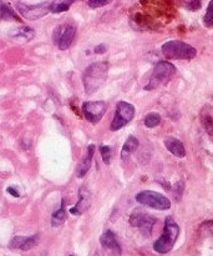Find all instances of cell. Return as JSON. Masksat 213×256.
<instances>
[{
  "instance_id": "ffe728a7",
  "label": "cell",
  "mask_w": 213,
  "mask_h": 256,
  "mask_svg": "<svg viewBox=\"0 0 213 256\" xmlns=\"http://www.w3.org/2000/svg\"><path fill=\"white\" fill-rule=\"evenodd\" d=\"M160 122H161V115H160L159 112H150V114H147L144 119L145 126L149 128V129H154V128H156Z\"/></svg>"
},
{
  "instance_id": "603a6c76",
  "label": "cell",
  "mask_w": 213,
  "mask_h": 256,
  "mask_svg": "<svg viewBox=\"0 0 213 256\" xmlns=\"http://www.w3.org/2000/svg\"><path fill=\"white\" fill-rule=\"evenodd\" d=\"M202 125L210 136L213 138V118L211 115H204L202 116Z\"/></svg>"
},
{
  "instance_id": "83f0119b",
  "label": "cell",
  "mask_w": 213,
  "mask_h": 256,
  "mask_svg": "<svg viewBox=\"0 0 213 256\" xmlns=\"http://www.w3.org/2000/svg\"><path fill=\"white\" fill-rule=\"evenodd\" d=\"M6 192H9L10 195H12V196H14V198H19V196H20L19 192H17V190H15L14 186H9V188H7V189H6Z\"/></svg>"
},
{
  "instance_id": "8fae6325",
  "label": "cell",
  "mask_w": 213,
  "mask_h": 256,
  "mask_svg": "<svg viewBox=\"0 0 213 256\" xmlns=\"http://www.w3.org/2000/svg\"><path fill=\"white\" fill-rule=\"evenodd\" d=\"M100 242H101L102 248H104L106 252H109L112 256H120L121 255V248L120 244L117 242L116 236H115L114 232L111 230H107L100 238Z\"/></svg>"
},
{
  "instance_id": "3957f363",
  "label": "cell",
  "mask_w": 213,
  "mask_h": 256,
  "mask_svg": "<svg viewBox=\"0 0 213 256\" xmlns=\"http://www.w3.org/2000/svg\"><path fill=\"white\" fill-rule=\"evenodd\" d=\"M162 54L167 59L189 60L197 55V50L192 45L181 40H171L162 45Z\"/></svg>"
},
{
  "instance_id": "44dd1931",
  "label": "cell",
  "mask_w": 213,
  "mask_h": 256,
  "mask_svg": "<svg viewBox=\"0 0 213 256\" xmlns=\"http://www.w3.org/2000/svg\"><path fill=\"white\" fill-rule=\"evenodd\" d=\"M1 19L2 20H19L17 15L15 14L14 10L11 6L5 2H1Z\"/></svg>"
},
{
  "instance_id": "7a4b0ae2",
  "label": "cell",
  "mask_w": 213,
  "mask_h": 256,
  "mask_svg": "<svg viewBox=\"0 0 213 256\" xmlns=\"http://www.w3.org/2000/svg\"><path fill=\"white\" fill-rule=\"evenodd\" d=\"M180 234V228L179 225L175 222L174 218L169 216L165 220V226L162 235L156 240L154 244L155 252H160V254H166L170 250L174 248L175 242H176L177 238Z\"/></svg>"
},
{
  "instance_id": "ac0fdd59",
  "label": "cell",
  "mask_w": 213,
  "mask_h": 256,
  "mask_svg": "<svg viewBox=\"0 0 213 256\" xmlns=\"http://www.w3.org/2000/svg\"><path fill=\"white\" fill-rule=\"evenodd\" d=\"M74 0H52L50 2V12L54 14H59V12H66L70 9Z\"/></svg>"
},
{
  "instance_id": "cb8c5ba5",
  "label": "cell",
  "mask_w": 213,
  "mask_h": 256,
  "mask_svg": "<svg viewBox=\"0 0 213 256\" xmlns=\"http://www.w3.org/2000/svg\"><path fill=\"white\" fill-rule=\"evenodd\" d=\"M200 232H201L204 236L213 238V220H209V222H205L204 224L200 228Z\"/></svg>"
},
{
  "instance_id": "277c9868",
  "label": "cell",
  "mask_w": 213,
  "mask_h": 256,
  "mask_svg": "<svg viewBox=\"0 0 213 256\" xmlns=\"http://www.w3.org/2000/svg\"><path fill=\"white\" fill-rule=\"evenodd\" d=\"M175 72H176V68L174 64L169 62H159L155 66L149 85H146L145 89H156L160 85L167 84L175 75Z\"/></svg>"
},
{
  "instance_id": "d4e9b609",
  "label": "cell",
  "mask_w": 213,
  "mask_h": 256,
  "mask_svg": "<svg viewBox=\"0 0 213 256\" xmlns=\"http://www.w3.org/2000/svg\"><path fill=\"white\" fill-rule=\"evenodd\" d=\"M100 152H101L102 160L106 165H109L111 162V156H112V150L110 146H106V145H101L100 146Z\"/></svg>"
},
{
  "instance_id": "ba28073f",
  "label": "cell",
  "mask_w": 213,
  "mask_h": 256,
  "mask_svg": "<svg viewBox=\"0 0 213 256\" xmlns=\"http://www.w3.org/2000/svg\"><path fill=\"white\" fill-rule=\"evenodd\" d=\"M156 218L152 215L147 214V212H142V210H135L131 215H130V224L132 226L137 228L142 235L145 236H150L152 232V228L156 224Z\"/></svg>"
},
{
  "instance_id": "484cf974",
  "label": "cell",
  "mask_w": 213,
  "mask_h": 256,
  "mask_svg": "<svg viewBox=\"0 0 213 256\" xmlns=\"http://www.w3.org/2000/svg\"><path fill=\"white\" fill-rule=\"evenodd\" d=\"M205 24L209 28H213V0H211L207 8V12L205 14Z\"/></svg>"
},
{
  "instance_id": "4316f807",
  "label": "cell",
  "mask_w": 213,
  "mask_h": 256,
  "mask_svg": "<svg viewBox=\"0 0 213 256\" xmlns=\"http://www.w3.org/2000/svg\"><path fill=\"white\" fill-rule=\"evenodd\" d=\"M112 0H89L87 2V4H89L90 8H92V9H97V8H101V6H105V5L110 4Z\"/></svg>"
},
{
  "instance_id": "8992f818",
  "label": "cell",
  "mask_w": 213,
  "mask_h": 256,
  "mask_svg": "<svg viewBox=\"0 0 213 256\" xmlns=\"http://www.w3.org/2000/svg\"><path fill=\"white\" fill-rule=\"evenodd\" d=\"M76 35V28L72 24H61L55 28L52 32V40L54 44L60 50H66L71 46L72 42Z\"/></svg>"
},
{
  "instance_id": "6da1fadb",
  "label": "cell",
  "mask_w": 213,
  "mask_h": 256,
  "mask_svg": "<svg viewBox=\"0 0 213 256\" xmlns=\"http://www.w3.org/2000/svg\"><path fill=\"white\" fill-rule=\"evenodd\" d=\"M107 72H109V65H107V62H100L90 65L85 70L84 78H82L85 92L87 95H90L94 94L96 90H99L104 85V82H106Z\"/></svg>"
},
{
  "instance_id": "9a60e30c",
  "label": "cell",
  "mask_w": 213,
  "mask_h": 256,
  "mask_svg": "<svg viewBox=\"0 0 213 256\" xmlns=\"http://www.w3.org/2000/svg\"><path fill=\"white\" fill-rule=\"evenodd\" d=\"M94 152H95V145H89L87 146V152L85 155L84 159L81 160L79 165H77V178H84L85 175L87 174L89 172L90 166H91V162H92V156H94Z\"/></svg>"
},
{
  "instance_id": "5bb4252c",
  "label": "cell",
  "mask_w": 213,
  "mask_h": 256,
  "mask_svg": "<svg viewBox=\"0 0 213 256\" xmlns=\"http://www.w3.org/2000/svg\"><path fill=\"white\" fill-rule=\"evenodd\" d=\"M164 144L165 146H166V149L169 150L172 155H175V156L180 158V159L186 156V149H185L184 144H182L179 139H176V138L174 136L166 138Z\"/></svg>"
},
{
  "instance_id": "52a82bcc",
  "label": "cell",
  "mask_w": 213,
  "mask_h": 256,
  "mask_svg": "<svg viewBox=\"0 0 213 256\" xmlns=\"http://www.w3.org/2000/svg\"><path fill=\"white\" fill-rule=\"evenodd\" d=\"M135 116V108L134 105L127 102H120L116 106L114 120L111 122V130L116 132L124 128L125 125L129 124Z\"/></svg>"
},
{
  "instance_id": "f1b7e54d",
  "label": "cell",
  "mask_w": 213,
  "mask_h": 256,
  "mask_svg": "<svg viewBox=\"0 0 213 256\" xmlns=\"http://www.w3.org/2000/svg\"><path fill=\"white\" fill-rule=\"evenodd\" d=\"M106 52L105 45H99V46L95 48V52H97V54H101V52Z\"/></svg>"
},
{
  "instance_id": "e0dca14e",
  "label": "cell",
  "mask_w": 213,
  "mask_h": 256,
  "mask_svg": "<svg viewBox=\"0 0 213 256\" xmlns=\"http://www.w3.org/2000/svg\"><path fill=\"white\" fill-rule=\"evenodd\" d=\"M34 34L35 32L31 28L20 26L12 30V32H10V36L15 38V39H22L24 42H29V40H31L32 38H34Z\"/></svg>"
},
{
  "instance_id": "f546056e",
  "label": "cell",
  "mask_w": 213,
  "mask_h": 256,
  "mask_svg": "<svg viewBox=\"0 0 213 256\" xmlns=\"http://www.w3.org/2000/svg\"><path fill=\"white\" fill-rule=\"evenodd\" d=\"M70 256H74V255H70Z\"/></svg>"
},
{
  "instance_id": "5b68a950",
  "label": "cell",
  "mask_w": 213,
  "mask_h": 256,
  "mask_svg": "<svg viewBox=\"0 0 213 256\" xmlns=\"http://www.w3.org/2000/svg\"><path fill=\"white\" fill-rule=\"evenodd\" d=\"M135 199L140 204L156 210H169L171 208V202L169 198L152 190H144L139 192Z\"/></svg>"
},
{
  "instance_id": "d6986e66",
  "label": "cell",
  "mask_w": 213,
  "mask_h": 256,
  "mask_svg": "<svg viewBox=\"0 0 213 256\" xmlns=\"http://www.w3.org/2000/svg\"><path fill=\"white\" fill-rule=\"evenodd\" d=\"M65 220H66V210H65L64 202H61V208H60L57 212H55L54 214H52L51 225L54 228H57V226H60V225L64 224Z\"/></svg>"
},
{
  "instance_id": "7c38bea8",
  "label": "cell",
  "mask_w": 213,
  "mask_h": 256,
  "mask_svg": "<svg viewBox=\"0 0 213 256\" xmlns=\"http://www.w3.org/2000/svg\"><path fill=\"white\" fill-rule=\"evenodd\" d=\"M79 196V202H76V205L70 209V212H71L72 215H82L87 209H89L90 204H91V192L87 190V188H80Z\"/></svg>"
},
{
  "instance_id": "2e32d148",
  "label": "cell",
  "mask_w": 213,
  "mask_h": 256,
  "mask_svg": "<svg viewBox=\"0 0 213 256\" xmlns=\"http://www.w3.org/2000/svg\"><path fill=\"white\" fill-rule=\"evenodd\" d=\"M137 148H139V140H137L135 136H132V135L127 138V140L125 142L124 146H122V150H121V159L124 160L127 159L132 152H136Z\"/></svg>"
},
{
  "instance_id": "4fadbf2b",
  "label": "cell",
  "mask_w": 213,
  "mask_h": 256,
  "mask_svg": "<svg viewBox=\"0 0 213 256\" xmlns=\"http://www.w3.org/2000/svg\"><path fill=\"white\" fill-rule=\"evenodd\" d=\"M39 242V236L34 235V236H15L14 239L10 242L9 246L11 249H20V250H30L35 246Z\"/></svg>"
},
{
  "instance_id": "7402d4cb",
  "label": "cell",
  "mask_w": 213,
  "mask_h": 256,
  "mask_svg": "<svg viewBox=\"0 0 213 256\" xmlns=\"http://www.w3.org/2000/svg\"><path fill=\"white\" fill-rule=\"evenodd\" d=\"M180 4L187 10H199L201 8V0H180Z\"/></svg>"
},
{
  "instance_id": "9c48e42d",
  "label": "cell",
  "mask_w": 213,
  "mask_h": 256,
  "mask_svg": "<svg viewBox=\"0 0 213 256\" xmlns=\"http://www.w3.org/2000/svg\"><path fill=\"white\" fill-rule=\"evenodd\" d=\"M107 110V104L105 102H85L82 104V112L85 119L89 120L92 124H96Z\"/></svg>"
},
{
  "instance_id": "30bf717a",
  "label": "cell",
  "mask_w": 213,
  "mask_h": 256,
  "mask_svg": "<svg viewBox=\"0 0 213 256\" xmlns=\"http://www.w3.org/2000/svg\"><path fill=\"white\" fill-rule=\"evenodd\" d=\"M16 9L26 20H36L45 16L50 12V2H40L35 5H25L19 2L16 4Z\"/></svg>"
}]
</instances>
